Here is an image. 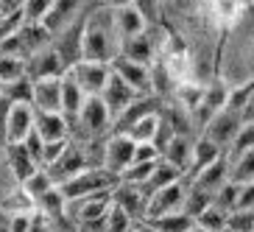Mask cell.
I'll return each mask as SVG.
<instances>
[{"instance_id": "obj_10", "label": "cell", "mask_w": 254, "mask_h": 232, "mask_svg": "<svg viewBox=\"0 0 254 232\" xmlns=\"http://www.w3.org/2000/svg\"><path fill=\"white\" fill-rule=\"evenodd\" d=\"M137 98H140V95H137V92L131 90L120 76H115V73L109 76V81H106L104 92H101V101L106 104V109H109V115H112V123L126 112L128 106L134 104Z\"/></svg>"}, {"instance_id": "obj_34", "label": "cell", "mask_w": 254, "mask_h": 232, "mask_svg": "<svg viewBox=\"0 0 254 232\" xmlns=\"http://www.w3.org/2000/svg\"><path fill=\"white\" fill-rule=\"evenodd\" d=\"M148 224H154L159 232H190L195 227V218H190L185 210H179V213H171V216L154 218Z\"/></svg>"}, {"instance_id": "obj_40", "label": "cell", "mask_w": 254, "mask_h": 232, "mask_svg": "<svg viewBox=\"0 0 254 232\" xmlns=\"http://www.w3.org/2000/svg\"><path fill=\"white\" fill-rule=\"evenodd\" d=\"M3 98L11 104H31V78H20L3 87Z\"/></svg>"}, {"instance_id": "obj_17", "label": "cell", "mask_w": 254, "mask_h": 232, "mask_svg": "<svg viewBox=\"0 0 254 232\" xmlns=\"http://www.w3.org/2000/svg\"><path fill=\"white\" fill-rule=\"evenodd\" d=\"M224 157V151L218 149L212 140H207V137H198V140L193 143V151H190V165H187V173H185V182H190L193 176H198V173L207 168V165H212L215 159Z\"/></svg>"}, {"instance_id": "obj_32", "label": "cell", "mask_w": 254, "mask_h": 232, "mask_svg": "<svg viewBox=\"0 0 254 232\" xmlns=\"http://www.w3.org/2000/svg\"><path fill=\"white\" fill-rule=\"evenodd\" d=\"M37 213L45 218H59V216H67V202H64V196H62L59 187H53L48 190L42 199L37 202Z\"/></svg>"}, {"instance_id": "obj_41", "label": "cell", "mask_w": 254, "mask_h": 232, "mask_svg": "<svg viewBox=\"0 0 254 232\" xmlns=\"http://www.w3.org/2000/svg\"><path fill=\"white\" fill-rule=\"evenodd\" d=\"M53 0H23V17L25 23H42L51 11Z\"/></svg>"}, {"instance_id": "obj_38", "label": "cell", "mask_w": 254, "mask_h": 232, "mask_svg": "<svg viewBox=\"0 0 254 232\" xmlns=\"http://www.w3.org/2000/svg\"><path fill=\"white\" fill-rule=\"evenodd\" d=\"M238 196H240V185H235V182H226L221 190L215 193V207L218 210H224L226 216H229L232 210H238Z\"/></svg>"}, {"instance_id": "obj_50", "label": "cell", "mask_w": 254, "mask_h": 232, "mask_svg": "<svg viewBox=\"0 0 254 232\" xmlns=\"http://www.w3.org/2000/svg\"><path fill=\"white\" fill-rule=\"evenodd\" d=\"M134 6L142 11V17H145V20H154V14H157V6H159V0H134Z\"/></svg>"}, {"instance_id": "obj_48", "label": "cell", "mask_w": 254, "mask_h": 232, "mask_svg": "<svg viewBox=\"0 0 254 232\" xmlns=\"http://www.w3.org/2000/svg\"><path fill=\"white\" fill-rule=\"evenodd\" d=\"M23 146H25V151H28L31 157L37 159L39 168H42V146H45V140H42V137H39L37 132H31V135L23 140Z\"/></svg>"}, {"instance_id": "obj_33", "label": "cell", "mask_w": 254, "mask_h": 232, "mask_svg": "<svg viewBox=\"0 0 254 232\" xmlns=\"http://www.w3.org/2000/svg\"><path fill=\"white\" fill-rule=\"evenodd\" d=\"M20 187H23L25 193H28L31 199H34V204H37L39 199H42V196H45L48 190H53V187H56V185H53L51 173H48L45 168H37V171L31 173V176H28V179H25V182H23V185H20Z\"/></svg>"}, {"instance_id": "obj_12", "label": "cell", "mask_w": 254, "mask_h": 232, "mask_svg": "<svg viewBox=\"0 0 254 232\" xmlns=\"http://www.w3.org/2000/svg\"><path fill=\"white\" fill-rule=\"evenodd\" d=\"M25 62H28V78L31 81H39V78H59V76L67 73L64 62L59 59V53L53 51V45L39 48V51L31 53Z\"/></svg>"}, {"instance_id": "obj_20", "label": "cell", "mask_w": 254, "mask_h": 232, "mask_svg": "<svg viewBox=\"0 0 254 232\" xmlns=\"http://www.w3.org/2000/svg\"><path fill=\"white\" fill-rule=\"evenodd\" d=\"M154 53H157V45H154V39H151L148 31H142L137 37L120 39V56H126V59H131V62L154 65Z\"/></svg>"}, {"instance_id": "obj_26", "label": "cell", "mask_w": 254, "mask_h": 232, "mask_svg": "<svg viewBox=\"0 0 254 232\" xmlns=\"http://www.w3.org/2000/svg\"><path fill=\"white\" fill-rule=\"evenodd\" d=\"M84 101H87V95L81 92V87L70 78V73H64L62 76V115L67 120H75L78 112H81Z\"/></svg>"}, {"instance_id": "obj_57", "label": "cell", "mask_w": 254, "mask_h": 232, "mask_svg": "<svg viewBox=\"0 0 254 232\" xmlns=\"http://www.w3.org/2000/svg\"><path fill=\"white\" fill-rule=\"evenodd\" d=\"M252 59H254V42H252Z\"/></svg>"}, {"instance_id": "obj_23", "label": "cell", "mask_w": 254, "mask_h": 232, "mask_svg": "<svg viewBox=\"0 0 254 232\" xmlns=\"http://www.w3.org/2000/svg\"><path fill=\"white\" fill-rule=\"evenodd\" d=\"M112 17H115V28H118V37L126 39V37H137L145 31L148 20L142 17V11L131 3V6H120V8H112Z\"/></svg>"}, {"instance_id": "obj_37", "label": "cell", "mask_w": 254, "mask_h": 232, "mask_svg": "<svg viewBox=\"0 0 254 232\" xmlns=\"http://www.w3.org/2000/svg\"><path fill=\"white\" fill-rule=\"evenodd\" d=\"M195 224L201 227V230H207V232H221V230H226V213L218 210L215 204H209L201 216L195 218Z\"/></svg>"}, {"instance_id": "obj_44", "label": "cell", "mask_w": 254, "mask_h": 232, "mask_svg": "<svg viewBox=\"0 0 254 232\" xmlns=\"http://www.w3.org/2000/svg\"><path fill=\"white\" fill-rule=\"evenodd\" d=\"M226 227L235 232H254V210H232L226 216Z\"/></svg>"}, {"instance_id": "obj_59", "label": "cell", "mask_w": 254, "mask_h": 232, "mask_svg": "<svg viewBox=\"0 0 254 232\" xmlns=\"http://www.w3.org/2000/svg\"><path fill=\"white\" fill-rule=\"evenodd\" d=\"M0 14H3V8H0Z\"/></svg>"}, {"instance_id": "obj_43", "label": "cell", "mask_w": 254, "mask_h": 232, "mask_svg": "<svg viewBox=\"0 0 254 232\" xmlns=\"http://www.w3.org/2000/svg\"><path fill=\"white\" fill-rule=\"evenodd\" d=\"M131 230H134V221H131L120 207L112 204V210L106 213V230L104 232H131Z\"/></svg>"}, {"instance_id": "obj_54", "label": "cell", "mask_w": 254, "mask_h": 232, "mask_svg": "<svg viewBox=\"0 0 254 232\" xmlns=\"http://www.w3.org/2000/svg\"><path fill=\"white\" fill-rule=\"evenodd\" d=\"M134 0H109V8H120V6H131Z\"/></svg>"}, {"instance_id": "obj_27", "label": "cell", "mask_w": 254, "mask_h": 232, "mask_svg": "<svg viewBox=\"0 0 254 232\" xmlns=\"http://www.w3.org/2000/svg\"><path fill=\"white\" fill-rule=\"evenodd\" d=\"M209 8H212V20L218 23V28L226 31L240 20L246 0H209Z\"/></svg>"}, {"instance_id": "obj_18", "label": "cell", "mask_w": 254, "mask_h": 232, "mask_svg": "<svg viewBox=\"0 0 254 232\" xmlns=\"http://www.w3.org/2000/svg\"><path fill=\"white\" fill-rule=\"evenodd\" d=\"M6 165H8V171H11V176H14L17 185H23L31 173L39 168L37 159L25 151L23 143H6Z\"/></svg>"}, {"instance_id": "obj_39", "label": "cell", "mask_w": 254, "mask_h": 232, "mask_svg": "<svg viewBox=\"0 0 254 232\" xmlns=\"http://www.w3.org/2000/svg\"><path fill=\"white\" fill-rule=\"evenodd\" d=\"M25 25V17H23V8H14V11H3L0 14V42L8 37H14L17 31Z\"/></svg>"}, {"instance_id": "obj_36", "label": "cell", "mask_w": 254, "mask_h": 232, "mask_svg": "<svg viewBox=\"0 0 254 232\" xmlns=\"http://www.w3.org/2000/svg\"><path fill=\"white\" fill-rule=\"evenodd\" d=\"M159 162V159H157ZM157 162H131L126 168V171L120 173V182H126V185H137L142 187L145 182L151 179V173H154V168H157Z\"/></svg>"}, {"instance_id": "obj_28", "label": "cell", "mask_w": 254, "mask_h": 232, "mask_svg": "<svg viewBox=\"0 0 254 232\" xmlns=\"http://www.w3.org/2000/svg\"><path fill=\"white\" fill-rule=\"evenodd\" d=\"M179 179H185V176H182V171H176L173 165H168L165 159H159L157 168H154V173H151V179L142 185V193L154 196L157 190H162V187L173 185V182H179Z\"/></svg>"}, {"instance_id": "obj_21", "label": "cell", "mask_w": 254, "mask_h": 232, "mask_svg": "<svg viewBox=\"0 0 254 232\" xmlns=\"http://www.w3.org/2000/svg\"><path fill=\"white\" fill-rule=\"evenodd\" d=\"M162 157L168 165H173L176 171H182V176L187 173V165H190V151H193V143L187 140V135H173L162 143Z\"/></svg>"}, {"instance_id": "obj_35", "label": "cell", "mask_w": 254, "mask_h": 232, "mask_svg": "<svg viewBox=\"0 0 254 232\" xmlns=\"http://www.w3.org/2000/svg\"><path fill=\"white\" fill-rule=\"evenodd\" d=\"M229 182L235 185H246V182H254V149L235 157V165H232V173H229Z\"/></svg>"}, {"instance_id": "obj_42", "label": "cell", "mask_w": 254, "mask_h": 232, "mask_svg": "<svg viewBox=\"0 0 254 232\" xmlns=\"http://www.w3.org/2000/svg\"><path fill=\"white\" fill-rule=\"evenodd\" d=\"M254 149V123H243L235 137V143L229 146V154L232 157H240V154H246V151Z\"/></svg>"}, {"instance_id": "obj_53", "label": "cell", "mask_w": 254, "mask_h": 232, "mask_svg": "<svg viewBox=\"0 0 254 232\" xmlns=\"http://www.w3.org/2000/svg\"><path fill=\"white\" fill-rule=\"evenodd\" d=\"M134 230H137V232H159L157 227H154V224H148V221H137V224H134Z\"/></svg>"}, {"instance_id": "obj_16", "label": "cell", "mask_w": 254, "mask_h": 232, "mask_svg": "<svg viewBox=\"0 0 254 232\" xmlns=\"http://www.w3.org/2000/svg\"><path fill=\"white\" fill-rule=\"evenodd\" d=\"M78 123L84 126V132L90 137H98V135H104L106 126L112 123V115H109V109H106V104L101 101V95L95 98H87L81 106V112H78Z\"/></svg>"}, {"instance_id": "obj_19", "label": "cell", "mask_w": 254, "mask_h": 232, "mask_svg": "<svg viewBox=\"0 0 254 232\" xmlns=\"http://www.w3.org/2000/svg\"><path fill=\"white\" fill-rule=\"evenodd\" d=\"M226 182H229V157H221L212 165H207L198 176H193L187 185H195V187H201V190H207V193L215 196Z\"/></svg>"}, {"instance_id": "obj_13", "label": "cell", "mask_w": 254, "mask_h": 232, "mask_svg": "<svg viewBox=\"0 0 254 232\" xmlns=\"http://www.w3.org/2000/svg\"><path fill=\"white\" fill-rule=\"evenodd\" d=\"M112 204L120 207L131 221H142L145 218V204H148V196L142 193V187L137 185H126V182H118L112 187Z\"/></svg>"}, {"instance_id": "obj_60", "label": "cell", "mask_w": 254, "mask_h": 232, "mask_svg": "<svg viewBox=\"0 0 254 232\" xmlns=\"http://www.w3.org/2000/svg\"><path fill=\"white\" fill-rule=\"evenodd\" d=\"M131 232H137V230H131Z\"/></svg>"}, {"instance_id": "obj_45", "label": "cell", "mask_w": 254, "mask_h": 232, "mask_svg": "<svg viewBox=\"0 0 254 232\" xmlns=\"http://www.w3.org/2000/svg\"><path fill=\"white\" fill-rule=\"evenodd\" d=\"M70 146V140H51L42 146V168H51L56 159L64 154V149Z\"/></svg>"}, {"instance_id": "obj_8", "label": "cell", "mask_w": 254, "mask_h": 232, "mask_svg": "<svg viewBox=\"0 0 254 232\" xmlns=\"http://www.w3.org/2000/svg\"><path fill=\"white\" fill-rule=\"evenodd\" d=\"M115 76H120L123 81L137 92V95H151V65H140V62H131L126 56H115L109 62Z\"/></svg>"}, {"instance_id": "obj_55", "label": "cell", "mask_w": 254, "mask_h": 232, "mask_svg": "<svg viewBox=\"0 0 254 232\" xmlns=\"http://www.w3.org/2000/svg\"><path fill=\"white\" fill-rule=\"evenodd\" d=\"M190 232H207V230H201V227L195 224V227H193V230H190Z\"/></svg>"}, {"instance_id": "obj_24", "label": "cell", "mask_w": 254, "mask_h": 232, "mask_svg": "<svg viewBox=\"0 0 254 232\" xmlns=\"http://www.w3.org/2000/svg\"><path fill=\"white\" fill-rule=\"evenodd\" d=\"M75 17H78V0H53L51 11H48V17L42 20V25L48 28V34H59V31H64L70 23H73Z\"/></svg>"}, {"instance_id": "obj_25", "label": "cell", "mask_w": 254, "mask_h": 232, "mask_svg": "<svg viewBox=\"0 0 254 232\" xmlns=\"http://www.w3.org/2000/svg\"><path fill=\"white\" fill-rule=\"evenodd\" d=\"M159 126H162V115L159 112H145L142 118H137L131 126L123 129V135H128L134 143H157Z\"/></svg>"}, {"instance_id": "obj_30", "label": "cell", "mask_w": 254, "mask_h": 232, "mask_svg": "<svg viewBox=\"0 0 254 232\" xmlns=\"http://www.w3.org/2000/svg\"><path fill=\"white\" fill-rule=\"evenodd\" d=\"M212 202H215V196H212V193H207V190H201V187H195V185H187L182 210H185L190 218H198Z\"/></svg>"}, {"instance_id": "obj_14", "label": "cell", "mask_w": 254, "mask_h": 232, "mask_svg": "<svg viewBox=\"0 0 254 232\" xmlns=\"http://www.w3.org/2000/svg\"><path fill=\"white\" fill-rule=\"evenodd\" d=\"M31 106L37 112H62V76L31 81Z\"/></svg>"}, {"instance_id": "obj_29", "label": "cell", "mask_w": 254, "mask_h": 232, "mask_svg": "<svg viewBox=\"0 0 254 232\" xmlns=\"http://www.w3.org/2000/svg\"><path fill=\"white\" fill-rule=\"evenodd\" d=\"M20 78H28V62L23 56H3L0 53V84L6 87L11 81H20Z\"/></svg>"}, {"instance_id": "obj_5", "label": "cell", "mask_w": 254, "mask_h": 232, "mask_svg": "<svg viewBox=\"0 0 254 232\" xmlns=\"http://www.w3.org/2000/svg\"><path fill=\"white\" fill-rule=\"evenodd\" d=\"M134 149H137V143L131 137L123 135V132H115L104 146V159H101V165L120 179V173L134 162Z\"/></svg>"}, {"instance_id": "obj_47", "label": "cell", "mask_w": 254, "mask_h": 232, "mask_svg": "<svg viewBox=\"0 0 254 232\" xmlns=\"http://www.w3.org/2000/svg\"><path fill=\"white\" fill-rule=\"evenodd\" d=\"M37 213H20V216H8V232H31Z\"/></svg>"}, {"instance_id": "obj_11", "label": "cell", "mask_w": 254, "mask_h": 232, "mask_svg": "<svg viewBox=\"0 0 254 232\" xmlns=\"http://www.w3.org/2000/svg\"><path fill=\"white\" fill-rule=\"evenodd\" d=\"M34 120H37V109L31 104H11L8 106L6 126H3L6 143H23L34 132Z\"/></svg>"}, {"instance_id": "obj_52", "label": "cell", "mask_w": 254, "mask_h": 232, "mask_svg": "<svg viewBox=\"0 0 254 232\" xmlns=\"http://www.w3.org/2000/svg\"><path fill=\"white\" fill-rule=\"evenodd\" d=\"M8 106H11V101H6V98H0V132H3V126H6V118H8Z\"/></svg>"}, {"instance_id": "obj_22", "label": "cell", "mask_w": 254, "mask_h": 232, "mask_svg": "<svg viewBox=\"0 0 254 232\" xmlns=\"http://www.w3.org/2000/svg\"><path fill=\"white\" fill-rule=\"evenodd\" d=\"M70 120L62 112H37V120H34V132L45 143L51 140H67L70 135Z\"/></svg>"}, {"instance_id": "obj_4", "label": "cell", "mask_w": 254, "mask_h": 232, "mask_svg": "<svg viewBox=\"0 0 254 232\" xmlns=\"http://www.w3.org/2000/svg\"><path fill=\"white\" fill-rule=\"evenodd\" d=\"M185 193H187V182L179 179L173 185L157 190L154 196H148V204H145V218L142 221H154V218L171 216V213H179L182 204H185Z\"/></svg>"}, {"instance_id": "obj_3", "label": "cell", "mask_w": 254, "mask_h": 232, "mask_svg": "<svg viewBox=\"0 0 254 232\" xmlns=\"http://www.w3.org/2000/svg\"><path fill=\"white\" fill-rule=\"evenodd\" d=\"M67 73H70V78L81 87L84 95L95 98V95L104 92L106 81H109V76H112V68L104 65V62H87V59H81V62H75Z\"/></svg>"}, {"instance_id": "obj_58", "label": "cell", "mask_w": 254, "mask_h": 232, "mask_svg": "<svg viewBox=\"0 0 254 232\" xmlns=\"http://www.w3.org/2000/svg\"><path fill=\"white\" fill-rule=\"evenodd\" d=\"M0 98H3V84H0Z\"/></svg>"}, {"instance_id": "obj_7", "label": "cell", "mask_w": 254, "mask_h": 232, "mask_svg": "<svg viewBox=\"0 0 254 232\" xmlns=\"http://www.w3.org/2000/svg\"><path fill=\"white\" fill-rule=\"evenodd\" d=\"M240 126H243V120H240L238 112L221 109V112H215L212 118L207 120V123H204V137H207V140H212L218 149L224 151L226 146H232V143H235Z\"/></svg>"}, {"instance_id": "obj_2", "label": "cell", "mask_w": 254, "mask_h": 232, "mask_svg": "<svg viewBox=\"0 0 254 232\" xmlns=\"http://www.w3.org/2000/svg\"><path fill=\"white\" fill-rule=\"evenodd\" d=\"M118 176L109 173L104 165H98V168H84L67 179L64 185H59L62 196H64V202H75V199H87V196H95V193H109L115 185H118Z\"/></svg>"}, {"instance_id": "obj_46", "label": "cell", "mask_w": 254, "mask_h": 232, "mask_svg": "<svg viewBox=\"0 0 254 232\" xmlns=\"http://www.w3.org/2000/svg\"><path fill=\"white\" fill-rule=\"evenodd\" d=\"M159 157H162V151H159L157 143H137L134 162H157Z\"/></svg>"}, {"instance_id": "obj_51", "label": "cell", "mask_w": 254, "mask_h": 232, "mask_svg": "<svg viewBox=\"0 0 254 232\" xmlns=\"http://www.w3.org/2000/svg\"><path fill=\"white\" fill-rule=\"evenodd\" d=\"M240 120L243 123H254V87H252V95H249L246 106H243V112H240Z\"/></svg>"}, {"instance_id": "obj_31", "label": "cell", "mask_w": 254, "mask_h": 232, "mask_svg": "<svg viewBox=\"0 0 254 232\" xmlns=\"http://www.w3.org/2000/svg\"><path fill=\"white\" fill-rule=\"evenodd\" d=\"M0 210L8 216H20V213H37V204H34V199H31L28 193H25L23 187H17L14 193H8L3 202H0Z\"/></svg>"}, {"instance_id": "obj_15", "label": "cell", "mask_w": 254, "mask_h": 232, "mask_svg": "<svg viewBox=\"0 0 254 232\" xmlns=\"http://www.w3.org/2000/svg\"><path fill=\"white\" fill-rule=\"evenodd\" d=\"M84 168H90V165H87V157H84V151L78 149V146H73V143H70L67 149H64V154H62V157L56 159L51 168H45V171L51 173L53 185L59 187V185H64L67 179H73L78 171H84Z\"/></svg>"}, {"instance_id": "obj_56", "label": "cell", "mask_w": 254, "mask_h": 232, "mask_svg": "<svg viewBox=\"0 0 254 232\" xmlns=\"http://www.w3.org/2000/svg\"><path fill=\"white\" fill-rule=\"evenodd\" d=\"M221 232H235V230H229V227H226V230H221Z\"/></svg>"}, {"instance_id": "obj_9", "label": "cell", "mask_w": 254, "mask_h": 232, "mask_svg": "<svg viewBox=\"0 0 254 232\" xmlns=\"http://www.w3.org/2000/svg\"><path fill=\"white\" fill-rule=\"evenodd\" d=\"M109 210H112V190L67 202V216L73 218L75 224H81V221H101V218H106Z\"/></svg>"}, {"instance_id": "obj_1", "label": "cell", "mask_w": 254, "mask_h": 232, "mask_svg": "<svg viewBox=\"0 0 254 232\" xmlns=\"http://www.w3.org/2000/svg\"><path fill=\"white\" fill-rule=\"evenodd\" d=\"M120 53V37L115 28L112 8L92 11L84 20V37H81V59L87 62H109Z\"/></svg>"}, {"instance_id": "obj_6", "label": "cell", "mask_w": 254, "mask_h": 232, "mask_svg": "<svg viewBox=\"0 0 254 232\" xmlns=\"http://www.w3.org/2000/svg\"><path fill=\"white\" fill-rule=\"evenodd\" d=\"M84 20L87 14H78L73 23L67 25L64 31H59V37L53 39L51 45L53 51L59 53V59L64 62V68H73L75 62H81V37H84Z\"/></svg>"}, {"instance_id": "obj_49", "label": "cell", "mask_w": 254, "mask_h": 232, "mask_svg": "<svg viewBox=\"0 0 254 232\" xmlns=\"http://www.w3.org/2000/svg\"><path fill=\"white\" fill-rule=\"evenodd\" d=\"M238 210H254V182H246V185H240Z\"/></svg>"}]
</instances>
